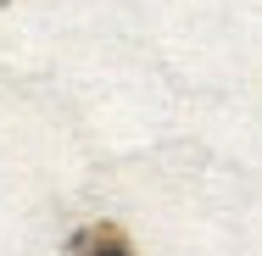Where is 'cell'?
Returning a JSON list of instances; mask_svg holds the SVG:
<instances>
[{
  "label": "cell",
  "instance_id": "cell-1",
  "mask_svg": "<svg viewBox=\"0 0 262 256\" xmlns=\"http://www.w3.org/2000/svg\"><path fill=\"white\" fill-rule=\"evenodd\" d=\"M67 256H134V245H128V234L117 223H84L67 240Z\"/></svg>",
  "mask_w": 262,
  "mask_h": 256
},
{
  "label": "cell",
  "instance_id": "cell-2",
  "mask_svg": "<svg viewBox=\"0 0 262 256\" xmlns=\"http://www.w3.org/2000/svg\"><path fill=\"white\" fill-rule=\"evenodd\" d=\"M0 6H6V0H0Z\"/></svg>",
  "mask_w": 262,
  "mask_h": 256
}]
</instances>
